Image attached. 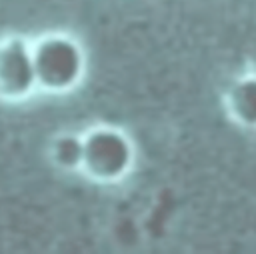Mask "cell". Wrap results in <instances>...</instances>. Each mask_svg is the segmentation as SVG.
I'll return each instance as SVG.
<instances>
[{
  "instance_id": "obj_3",
  "label": "cell",
  "mask_w": 256,
  "mask_h": 254,
  "mask_svg": "<svg viewBox=\"0 0 256 254\" xmlns=\"http://www.w3.org/2000/svg\"><path fill=\"white\" fill-rule=\"evenodd\" d=\"M38 92L32 40L22 34L0 38V102L18 104Z\"/></svg>"
},
{
  "instance_id": "obj_4",
  "label": "cell",
  "mask_w": 256,
  "mask_h": 254,
  "mask_svg": "<svg viewBox=\"0 0 256 254\" xmlns=\"http://www.w3.org/2000/svg\"><path fill=\"white\" fill-rule=\"evenodd\" d=\"M228 116L244 126L256 128V76H246L234 82L226 94Z\"/></svg>"
},
{
  "instance_id": "obj_2",
  "label": "cell",
  "mask_w": 256,
  "mask_h": 254,
  "mask_svg": "<svg viewBox=\"0 0 256 254\" xmlns=\"http://www.w3.org/2000/svg\"><path fill=\"white\" fill-rule=\"evenodd\" d=\"M84 158L80 172L94 184L110 186L122 182L136 160V150L130 136L108 124H98L82 132Z\"/></svg>"
},
{
  "instance_id": "obj_5",
  "label": "cell",
  "mask_w": 256,
  "mask_h": 254,
  "mask_svg": "<svg viewBox=\"0 0 256 254\" xmlns=\"http://www.w3.org/2000/svg\"><path fill=\"white\" fill-rule=\"evenodd\" d=\"M50 162L60 172H80L84 158V136L80 132H62L58 134L48 148Z\"/></svg>"
},
{
  "instance_id": "obj_1",
  "label": "cell",
  "mask_w": 256,
  "mask_h": 254,
  "mask_svg": "<svg viewBox=\"0 0 256 254\" xmlns=\"http://www.w3.org/2000/svg\"><path fill=\"white\" fill-rule=\"evenodd\" d=\"M32 60L38 92H74L86 74V52L78 38L66 32H48L32 40Z\"/></svg>"
}]
</instances>
